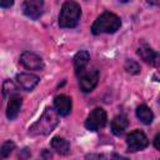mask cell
Segmentation results:
<instances>
[{
  "label": "cell",
  "mask_w": 160,
  "mask_h": 160,
  "mask_svg": "<svg viewBox=\"0 0 160 160\" xmlns=\"http://www.w3.org/2000/svg\"><path fill=\"white\" fill-rule=\"evenodd\" d=\"M59 122V114L55 109L48 108L40 116V119L32 124L29 129V135L39 136V135H48L50 134Z\"/></svg>",
  "instance_id": "obj_1"
},
{
  "label": "cell",
  "mask_w": 160,
  "mask_h": 160,
  "mask_svg": "<svg viewBox=\"0 0 160 160\" xmlns=\"http://www.w3.org/2000/svg\"><path fill=\"white\" fill-rule=\"evenodd\" d=\"M121 26V20L118 15L112 12H104L101 14L92 24L91 31L94 35L99 34H112Z\"/></svg>",
  "instance_id": "obj_2"
},
{
  "label": "cell",
  "mask_w": 160,
  "mask_h": 160,
  "mask_svg": "<svg viewBox=\"0 0 160 160\" xmlns=\"http://www.w3.org/2000/svg\"><path fill=\"white\" fill-rule=\"evenodd\" d=\"M81 16V8L75 1H65L61 6V11L59 15V25L60 28H75L79 24Z\"/></svg>",
  "instance_id": "obj_3"
},
{
  "label": "cell",
  "mask_w": 160,
  "mask_h": 160,
  "mask_svg": "<svg viewBox=\"0 0 160 160\" xmlns=\"http://www.w3.org/2000/svg\"><path fill=\"white\" fill-rule=\"evenodd\" d=\"M106 120H108V118H106L105 110L101 108H96L88 116V119L85 121V126L90 131H98L99 129H101L106 125Z\"/></svg>",
  "instance_id": "obj_4"
},
{
  "label": "cell",
  "mask_w": 160,
  "mask_h": 160,
  "mask_svg": "<svg viewBox=\"0 0 160 160\" xmlns=\"http://www.w3.org/2000/svg\"><path fill=\"white\" fill-rule=\"evenodd\" d=\"M126 144L129 151H139L149 145V140L142 131L135 130L126 136Z\"/></svg>",
  "instance_id": "obj_5"
},
{
  "label": "cell",
  "mask_w": 160,
  "mask_h": 160,
  "mask_svg": "<svg viewBox=\"0 0 160 160\" xmlns=\"http://www.w3.org/2000/svg\"><path fill=\"white\" fill-rule=\"evenodd\" d=\"M99 81V71L98 70H89V71H82L79 76V85L80 89L84 92H90Z\"/></svg>",
  "instance_id": "obj_6"
},
{
  "label": "cell",
  "mask_w": 160,
  "mask_h": 160,
  "mask_svg": "<svg viewBox=\"0 0 160 160\" xmlns=\"http://www.w3.org/2000/svg\"><path fill=\"white\" fill-rule=\"evenodd\" d=\"M20 62L29 70H41L44 68V61L42 59L30 51H25L20 56Z\"/></svg>",
  "instance_id": "obj_7"
},
{
  "label": "cell",
  "mask_w": 160,
  "mask_h": 160,
  "mask_svg": "<svg viewBox=\"0 0 160 160\" xmlns=\"http://www.w3.org/2000/svg\"><path fill=\"white\" fill-rule=\"evenodd\" d=\"M44 2L41 0H28L22 4V11L26 16L36 20L42 14Z\"/></svg>",
  "instance_id": "obj_8"
},
{
  "label": "cell",
  "mask_w": 160,
  "mask_h": 160,
  "mask_svg": "<svg viewBox=\"0 0 160 160\" xmlns=\"http://www.w3.org/2000/svg\"><path fill=\"white\" fill-rule=\"evenodd\" d=\"M138 54H139V56H140L145 62H148V64H150V65L156 66L158 62H159V54H158L154 49H151L148 44H142V45L139 48Z\"/></svg>",
  "instance_id": "obj_9"
},
{
  "label": "cell",
  "mask_w": 160,
  "mask_h": 160,
  "mask_svg": "<svg viewBox=\"0 0 160 160\" xmlns=\"http://www.w3.org/2000/svg\"><path fill=\"white\" fill-rule=\"evenodd\" d=\"M39 76L34 75V74H29V72H20L16 75V81L18 84L24 89V90H32L38 82H39Z\"/></svg>",
  "instance_id": "obj_10"
},
{
  "label": "cell",
  "mask_w": 160,
  "mask_h": 160,
  "mask_svg": "<svg viewBox=\"0 0 160 160\" xmlns=\"http://www.w3.org/2000/svg\"><path fill=\"white\" fill-rule=\"evenodd\" d=\"M54 106H55V110L58 111L59 115L66 116L71 111V106H72L71 99L66 95H58L54 99Z\"/></svg>",
  "instance_id": "obj_11"
},
{
  "label": "cell",
  "mask_w": 160,
  "mask_h": 160,
  "mask_svg": "<svg viewBox=\"0 0 160 160\" xmlns=\"http://www.w3.org/2000/svg\"><path fill=\"white\" fill-rule=\"evenodd\" d=\"M21 105H22V99L20 95L14 94L10 96V100H9L8 108H6V116L9 120H14L19 115Z\"/></svg>",
  "instance_id": "obj_12"
},
{
  "label": "cell",
  "mask_w": 160,
  "mask_h": 160,
  "mask_svg": "<svg viewBox=\"0 0 160 160\" xmlns=\"http://www.w3.org/2000/svg\"><path fill=\"white\" fill-rule=\"evenodd\" d=\"M89 60H90V55L85 50L79 51L74 56V68H75V72L78 75H80L82 71H85V68H86Z\"/></svg>",
  "instance_id": "obj_13"
},
{
  "label": "cell",
  "mask_w": 160,
  "mask_h": 160,
  "mask_svg": "<svg viewBox=\"0 0 160 160\" xmlns=\"http://www.w3.org/2000/svg\"><path fill=\"white\" fill-rule=\"evenodd\" d=\"M129 126V120L125 115H118L111 121V131L114 135H121Z\"/></svg>",
  "instance_id": "obj_14"
},
{
  "label": "cell",
  "mask_w": 160,
  "mask_h": 160,
  "mask_svg": "<svg viewBox=\"0 0 160 160\" xmlns=\"http://www.w3.org/2000/svg\"><path fill=\"white\" fill-rule=\"evenodd\" d=\"M51 148H52L56 152H59V154H61V155H66V154H69V151H70V144H69L65 139L59 138V136L52 138V140H51Z\"/></svg>",
  "instance_id": "obj_15"
},
{
  "label": "cell",
  "mask_w": 160,
  "mask_h": 160,
  "mask_svg": "<svg viewBox=\"0 0 160 160\" xmlns=\"http://www.w3.org/2000/svg\"><path fill=\"white\" fill-rule=\"evenodd\" d=\"M136 116H138V119L141 121V122H144V124H150L151 121H152V119H154V114H152V111L146 106V105H140L138 109H136Z\"/></svg>",
  "instance_id": "obj_16"
},
{
  "label": "cell",
  "mask_w": 160,
  "mask_h": 160,
  "mask_svg": "<svg viewBox=\"0 0 160 160\" xmlns=\"http://www.w3.org/2000/svg\"><path fill=\"white\" fill-rule=\"evenodd\" d=\"M15 149V144L12 141H6L1 145L0 148V156L1 158H8L10 155V152Z\"/></svg>",
  "instance_id": "obj_17"
},
{
  "label": "cell",
  "mask_w": 160,
  "mask_h": 160,
  "mask_svg": "<svg viewBox=\"0 0 160 160\" xmlns=\"http://www.w3.org/2000/svg\"><path fill=\"white\" fill-rule=\"evenodd\" d=\"M125 70L130 74H139L140 72V65L134 60H126L125 61Z\"/></svg>",
  "instance_id": "obj_18"
},
{
  "label": "cell",
  "mask_w": 160,
  "mask_h": 160,
  "mask_svg": "<svg viewBox=\"0 0 160 160\" xmlns=\"http://www.w3.org/2000/svg\"><path fill=\"white\" fill-rule=\"evenodd\" d=\"M2 91H4V95H9L10 92H11V94L15 92V91H16V88H15V85H14L12 81L6 80V81L4 82V85H2ZM12 95H14V94H12Z\"/></svg>",
  "instance_id": "obj_19"
},
{
  "label": "cell",
  "mask_w": 160,
  "mask_h": 160,
  "mask_svg": "<svg viewBox=\"0 0 160 160\" xmlns=\"http://www.w3.org/2000/svg\"><path fill=\"white\" fill-rule=\"evenodd\" d=\"M85 160H105V156L101 154H88Z\"/></svg>",
  "instance_id": "obj_20"
},
{
  "label": "cell",
  "mask_w": 160,
  "mask_h": 160,
  "mask_svg": "<svg viewBox=\"0 0 160 160\" xmlns=\"http://www.w3.org/2000/svg\"><path fill=\"white\" fill-rule=\"evenodd\" d=\"M12 4H14V1H11V0H8V1H0V6H2V8H10Z\"/></svg>",
  "instance_id": "obj_21"
},
{
  "label": "cell",
  "mask_w": 160,
  "mask_h": 160,
  "mask_svg": "<svg viewBox=\"0 0 160 160\" xmlns=\"http://www.w3.org/2000/svg\"><path fill=\"white\" fill-rule=\"evenodd\" d=\"M111 160H129V159L125 158V156H121V155H119V154H112Z\"/></svg>",
  "instance_id": "obj_22"
},
{
  "label": "cell",
  "mask_w": 160,
  "mask_h": 160,
  "mask_svg": "<svg viewBox=\"0 0 160 160\" xmlns=\"http://www.w3.org/2000/svg\"><path fill=\"white\" fill-rule=\"evenodd\" d=\"M154 145H155L156 149H159V134H156V136L154 139Z\"/></svg>",
  "instance_id": "obj_23"
}]
</instances>
